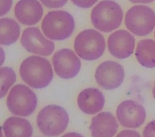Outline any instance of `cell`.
Here are the masks:
<instances>
[{
    "label": "cell",
    "mask_w": 155,
    "mask_h": 137,
    "mask_svg": "<svg viewBox=\"0 0 155 137\" xmlns=\"http://www.w3.org/2000/svg\"><path fill=\"white\" fill-rule=\"evenodd\" d=\"M19 72L22 80L34 89L45 88L53 77L49 61L37 56L27 57L20 66Z\"/></svg>",
    "instance_id": "obj_1"
},
{
    "label": "cell",
    "mask_w": 155,
    "mask_h": 137,
    "mask_svg": "<svg viewBox=\"0 0 155 137\" xmlns=\"http://www.w3.org/2000/svg\"><path fill=\"white\" fill-rule=\"evenodd\" d=\"M123 19L120 6L115 1L103 0L92 10L91 20L93 26L101 31L110 33L117 28Z\"/></svg>",
    "instance_id": "obj_2"
},
{
    "label": "cell",
    "mask_w": 155,
    "mask_h": 137,
    "mask_svg": "<svg viewBox=\"0 0 155 137\" xmlns=\"http://www.w3.org/2000/svg\"><path fill=\"white\" fill-rule=\"evenodd\" d=\"M69 121L67 111L61 106L50 104L39 112L36 123L40 131L45 136H56L63 133Z\"/></svg>",
    "instance_id": "obj_3"
},
{
    "label": "cell",
    "mask_w": 155,
    "mask_h": 137,
    "mask_svg": "<svg viewBox=\"0 0 155 137\" xmlns=\"http://www.w3.org/2000/svg\"><path fill=\"white\" fill-rule=\"evenodd\" d=\"M75 24L73 17L63 10L51 11L42 20L41 28L44 35L52 40H62L73 33Z\"/></svg>",
    "instance_id": "obj_4"
},
{
    "label": "cell",
    "mask_w": 155,
    "mask_h": 137,
    "mask_svg": "<svg viewBox=\"0 0 155 137\" xmlns=\"http://www.w3.org/2000/svg\"><path fill=\"white\" fill-rule=\"evenodd\" d=\"M74 48L82 59L91 61L102 56L105 49V42L102 34L93 29L81 31L75 38Z\"/></svg>",
    "instance_id": "obj_5"
},
{
    "label": "cell",
    "mask_w": 155,
    "mask_h": 137,
    "mask_svg": "<svg viewBox=\"0 0 155 137\" xmlns=\"http://www.w3.org/2000/svg\"><path fill=\"white\" fill-rule=\"evenodd\" d=\"M37 97L28 86L18 84L14 86L7 96V106L12 113L27 116L35 111L37 106Z\"/></svg>",
    "instance_id": "obj_6"
},
{
    "label": "cell",
    "mask_w": 155,
    "mask_h": 137,
    "mask_svg": "<svg viewBox=\"0 0 155 137\" xmlns=\"http://www.w3.org/2000/svg\"><path fill=\"white\" fill-rule=\"evenodd\" d=\"M126 27L136 36H143L151 33L155 27V13L146 5H134L127 12Z\"/></svg>",
    "instance_id": "obj_7"
},
{
    "label": "cell",
    "mask_w": 155,
    "mask_h": 137,
    "mask_svg": "<svg viewBox=\"0 0 155 137\" xmlns=\"http://www.w3.org/2000/svg\"><path fill=\"white\" fill-rule=\"evenodd\" d=\"M125 72L122 66L116 62L107 60L96 68L95 79L97 83L107 90L119 88L124 81Z\"/></svg>",
    "instance_id": "obj_8"
},
{
    "label": "cell",
    "mask_w": 155,
    "mask_h": 137,
    "mask_svg": "<svg viewBox=\"0 0 155 137\" xmlns=\"http://www.w3.org/2000/svg\"><path fill=\"white\" fill-rule=\"evenodd\" d=\"M52 62L56 74L62 78L70 79L79 73L81 63L74 53L70 49L63 48L56 51Z\"/></svg>",
    "instance_id": "obj_9"
},
{
    "label": "cell",
    "mask_w": 155,
    "mask_h": 137,
    "mask_svg": "<svg viewBox=\"0 0 155 137\" xmlns=\"http://www.w3.org/2000/svg\"><path fill=\"white\" fill-rule=\"evenodd\" d=\"M21 43L28 52L38 55L48 56L54 49L53 42L46 39L37 27H28L22 34Z\"/></svg>",
    "instance_id": "obj_10"
},
{
    "label": "cell",
    "mask_w": 155,
    "mask_h": 137,
    "mask_svg": "<svg viewBox=\"0 0 155 137\" xmlns=\"http://www.w3.org/2000/svg\"><path fill=\"white\" fill-rule=\"evenodd\" d=\"M116 116L122 126L135 129L144 123L146 112L144 107L137 102L127 100L122 101L117 106Z\"/></svg>",
    "instance_id": "obj_11"
},
{
    "label": "cell",
    "mask_w": 155,
    "mask_h": 137,
    "mask_svg": "<svg viewBox=\"0 0 155 137\" xmlns=\"http://www.w3.org/2000/svg\"><path fill=\"white\" fill-rule=\"evenodd\" d=\"M134 46V37L125 30L114 31L108 39V48L110 53L119 59H124L130 56L133 53Z\"/></svg>",
    "instance_id": "obj_12"
},
{
    "label": "cell",
    "mask_w": 155,
    "mask_h": 137,
    "mask_svg": "<svg viewBox=\"0 0 155 137\" xmlns=\"http://www.w3.org/2000/svg\"><path fill=\"white\" fill-rule=\"evenodd\" d=\"M18 21L25 25L37 24L43 14V8L37 0H19L15 7Z\"/></svg>",
    "instance_id": "obj_13"
},
{
    "label": "cell",
    "mask_w": 155,
    "mask_h": 137,
    "mask_svg": "<svg viewBox=\"0 0 155 137\" xmlns=\"http://www.w3.org/2000/svg\"><path fill=\"white\" fill-rule=\"evenodd\" d=\"M118 127L113 115L108 112H103L92 118L90 129L92 137H113Z\"/></svg>",
    "instance_id": "obj_14"
},
{
    "label": "cell",
    "mask_w": 155,
    "mask_h": 137,
    "mask_svg": "<svg viewBox=\"0 0 155 137\" xmlns=\"http://www.w3.org/2000/svg\"><path fill=\"white\" fill-rule=\"evenodd\" d=\"M77 102L81 111L86 114L92 115L102 109L105 104V98L98 89L89 88L79 93Z\"/></svg>",
    "instance_id": "obj_15"
},
{
    "label": "cell",
    "mask_w": 155,
    "mask_h": 137,
    "mask_svg": "<svg viewBox=\"0 0 155 137\" xmlns=\"http://www.w3.org/2000/svg\"><path fill=\"white\" fill-rule=\"evenodd\" d=\"M5 137H31L33 128L28 121L24 118L11 116L2 125Z\"/></svg>",
    "instance_id": "obj_16"
},
{
    "label": "cell",
    "mask_w": 155,
    "mask_h": 137,
    "mask_svg": "<svg viewBox=\"0 0 155 137\" xmlns=\"http://www.w3.org/2000/svg\"><path fill=\"white\" fill-rule=\"evenodd\" d=\"M136 57L138 62L146 68L155 67V41L151 39H142L137 43Z\"/></svg>",
    "instance_id": "obj_17"
},
{
    "label": "cell",
    "mask_w": 155,
    "mask_h": 137,
    "mask_svg": "<svg viewBox=\"0 0 155 137\" xmlns=\"http://www.w3.org/2000/svg\"><path fill=\"white\" fill-rule=\"evenodd\" d=\"M21 28L13 19L3 18L0 20V43L2 45H10L15 43L19 37Z\"/></svg>",
    "instance_id": "obj_18"
},
{
    "label": "cell",
    "mask_w": 155,
    "mask_h": 137,
    "mask_svg": "<svg viewBox=\"0 0 155 137\" xmlns=\"http://www.w3.org/2000/svg\"><path fill=\"white\" fill-rule=\"evenodd\" d=\"M1 98L5 95L9 88L15 82L16 76L15 71L9 67L1 68Z\"/></svg>",
    "instance_id": "obj_19"
},
{
    "label": "cell",
    "mask_w": 155,
    "mask_h": 137,
    "mask_svg": "<svg viewBox=\"0 0 155 137\" xmlns=\"http://www.w3.org/2000/svg\"><path fill=\"white\" fill-rule=\"evenodd\" d=\"M46 7L50 8H56L63 7L66 4L67 0H40Z\"/></svg>",
    "instance_id": "obj_20"
},
{
    "label": "cell",
    "mask_w": 155,
    "mask_h": 137,
    "mask_svg": "<svg viewBox=\"0 0 155 137\" xmlns=\"http://www.w3.org/2000/svg\"><path fill=\"white\" fill-rule=\"evenodd\" d=\"M143 137H155V120L147 124L143 132Z\"/></svg>",
    "instance_id": "obj_21"
},
{
    "label": "cell",
    "mask_w": 155,
    "mask_h": 137,
    "mask_svg": "<svg viewBox=\"0 0 155 137\" xmlns=\"http://www.w3.org/2000/svg\"><path fill=\"white\" fill-rule=\"evenodd\" d=\"M76 5L83 8H88L92 7L98 0H71Z\"/></svg>",
    "instance_id": "obj_22"
},
{
    "label": "cell",
    "mask_w": 155,
    "mask_h": 137,
    "mask_svg": "<svg viewBox=\"0 0 155 137\" xmlns=\"http://www.w3.org/2000/svg\"><path fill=\"white\" fill-rule=\"evenodd\" d=\"M12 0H1V16L5 14L10 9Z\"/></svg>",
    "instance_id": "obj_23"
},
{
    "label": "cell",
    "mask_w": 155,
    "mask_h": 137,
    "mask_svg": "<svg viewBox=\"0 0 155 137\" xmlns=\"http://www.w3.org/2000/svg\"><path fill=\"white\" fill-rule=\"evenodd\" d=\"M116 137H141L140 134L133 130H124L120 132Z\"/></svg>",
    "instance_id": "obj_24"
},
{
    "label": "cell",
    "mask_w": 155,
    "mask_h": 137,
    "mask_svg": "<svg viewBox=\"0 0 155 137\" xmlns=\"http://www.w3.org/2000/svg\"><path fill=\"white\" fill-rule=\"evenodd\" d=\"M62 137H84V136L76 132H69L64 135Z\"/></svg>",
    "instance_id": "obj_25"
},
{
    "label": "cell",
    "mask_w": 155,
    "mask_h": 137,
    "mask_svg": "<svg viewBox=\"0 0 155 137\" xmlns=\"http://www.w3.org/2000/svg\"><path fill=\"white\" fill-rule=\"evenodd\" d=\"M133 3H142V4H148L152 2L154 0H129Z\"/></svg>",
    "instance_id": "obj_26"
},
{
    "label": "cell",
    "mask_w": 155,
    "mask_h": 137,
    "mask_svg": "<svg viewBox=\"0 0 155 137\" xmlns=\"http://www.w3.org/2000/svg\"><path fill=\"white\" fill-rule=\"evenodd\" d=\"M153 97L155 99V81H154V87H153Z\"/></svg>",
    "instance_id": "obj_27"
},
{
    "label": "cell",
    "mask_w": 155,
    "mask_h": 137,
    "mask_svg": "<svg viewBox=\"0 0 155 137\" xmlns=\"http://www.w3.org/2000/svg\"><path fill=\"white\" fill-rule=\"evenodd\" d=\"M154 37H155V31H154Z\"/></svg>",
    "instance_id": "obj_28"
}]
</instances>
